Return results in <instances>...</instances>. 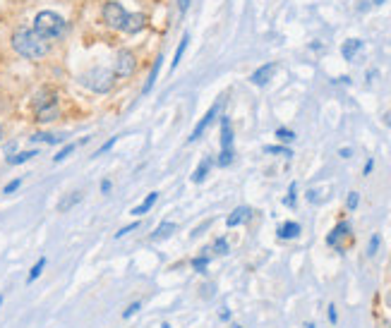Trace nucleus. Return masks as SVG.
<instances>
[{"label":"nucleus","instance_id":"obj_18","mask_svg":"<svg viewBox=\"0 0 391 328\" xmlns=\"http://www.w3.org/2000/svg\"><path fill=\"white\" fill-rule=\"evenodd\" d=\"M46 264H48V259H46V256H39V259H36V264L32 266V271L26 273V285H32V283H36V280L41 278L43 269H46Z\"/></svg>","mask_w":391,"mask_h":328},{"label":"nucleus","instance_id":"obj_37","mask_svg":"<svg viewBox=\"0 0 391 328\" xmlns=\"http://www.w3.org/2000/svg\"><path fill=\"white\" fill-rule=\"evenodd\" d=\"M101 194H111V189H113V182L111 180H108V177H106V180H101Z\"/></svg>","mask_w":391,"mask_h":328},{"label":"nucleus","instance_id":"obj_34","mask_svg":"<svg viewBox=\"0 0 391 328\" xmlns=\"http://www.w3.org/2000/svg\"><path fill=\"white\" fill-rule=\"evenodd\" d=\"M115 142H118V137H111V139H108V142H106V144H101V149H99V151L94 153V156H101V153H106V151H111L113 146H115Z\"/></svg>","mask_w":391,"mask_h":328},{"label":"nucleus","instance_id":"obj_31","mask_svg":"<svg viewBox=\"0 0 391 328\" xmlns=\"http://www.w3.org/2000/svg\"><path fill=\"white\" fill-rule=\"evenodd\" d=\"M295 192H298V182H290V187H288V196L283 199V204H286V206H290V209L295 206V196H298Z\"/></svg>","mask_w":391,"mask_h":328},{"label":"nucleus","instance_id":"obj_46","mask_svg":"<svg viewBox=\"0 0 391 328\" xmlns=\"http://www.w3.org/2000/svg\"><path fill=\"white\" fill-rule=\"evenodd\" d=\"M305 328H317V326H315V323H305Z\"/></svg>","mask_w":391,"mask_h":328},{"label":"nucleus","instance_id":"obj_33","mask_svg":"<svg viewBox=\"0 0 391 328\" xmlns=\"http://www.w3.org/2000/svg\"><path fill=\"white\" fill-rule=\"evenodd\" d=\"M139 227V220H135V223H130V225H125V227H120L118 233H115V240H120V237H125V235H130L132 230H137Z\"/></svg>","mask_w":391,"mask_h":328},{"label":"nucleus","instance_id":"obj_25","mask_svg":"<svg viewBox=\"0 0 391 328\" xmlns=\"http://www.w3.org/2000/svg\"><path fill=\"white\" fill-rule=\"evenodd\" d=\"M212 252H214V254H219V256L228 254V252H230L228 240H226V237H216V240H214V244H212Z\"/></svg>","mask_w":391,"mask_h":328},{"label":"nucleus","instance_id":"obj_24","mask_svg":"<svg viewBox=\"0 0 391 328\" xmlns=\"http://www.w3.org/2000/svg\"><path fill=\"white\" fill-rule=\"evenodd\" d=\"M187 41H190V36H187V34L180 39L178 48H175V55H173V62H170V68H173V70L180 65V60H183V53H185V48H187Z\"/></svg>","mask_w":391,"mask_h":328},{"label":"nucleus","instance_id":"obj_17","mask_svg":"<svg viewBox=\"0 0 391 328\" xmlns=\"http://www.w3.org/2000/svg\"><path fill=\"white\" fill-rule=\"evenodd\" d=\"M175 230H178V225H175L173 220H163L161 225L152 233V240H154V242H159V240H163V237H170Z\"/></svg>","mask_w":391,"mask_h":328},{"label":"nucleus","instance_id":"obj_23","mask_svg":"<svg viewBox=\"0 0 391 328\" xmlns=\"http://www.w3.org/2000/svg\"><path fill=\"white\" fill-rule=\"evenodd\" d=\"M63 139H65V137H60V135H48V132H36V135L29 137V142H34V144H39V142H43V144H60Z\"/></svg>","mask_w":391,"mask_h":328},{"label":"nucleus","instance_id":"obj_39","mask_svg":"<svg viewBox=\"0 0 391 328\" xmlns=\"http://www.w3.org/2000/svg\"><path fill=\"white\" fill-rule=\"evenodd\" d=\"M219 319H221V321H230V309H226V307H223V309L219 311Z\"/></svg>","mask_w":391,"mask_h":328},{"label":"nucleus","instance_id":"obj_26","mask_svg":"<svg viewBox=\"0 0 391 328\" xmlns=\"http://www.w3.org/2000/svg\"><path fill=\"white\" fill-rule=\"evenodd\" d=\"M77 146H79V144H65V146H63V149H60V151L55 153V156H53V163H63L65 158H70V156H72V151H75Z\"/></svg>","mask_w":391,"mask_h":328},{"label":"nucleus","instance_id":"obj_30","mask_svg":"<svg viewBox=\"0 0 391 328\" xmlns=\"http://www.w3.org/2000/svg\"><path fill=\"white\" fill-rule=\"evenodd\" d=\"M264 151H266V153H276V156H283V158H290V156H293V151H290L288 146H266Z\"/></svg>","mask_w":391,"mask_h":328},{"label":"nucleus","instance_id":"obj_8","mask_svg":"<svg viewBox=\"0 0 391 328\" xmlns=\"http://www.w3.org/2000/svg\"><path fill=\"white\" fill-rule=\"evenodd\" d=\"M219 110H221V101H216V103L212 106V108L206 110V113H204V118H202V120H199V122L195 125V129H192V135L187 137V142L192 144V142H197V139H202V135L206 132V127L212 125V120L216 118V115H219Z\"/></svg>","mask_w":391,"mask_h":328},{"label":"nucleus","instance_id":"obj_20","mask_svg":"<svg viewBox=\"0 0 391 328\" xmlns=\"http://www.w3.org/2000/svg\"><path fill=\"white\" fill-rule=\"evenodd\" d=\"M161 65H163V55H159V58L154 60V65H152L149 79H146V84H144V93H149L154 89V84H156V77H159V72H161Z\"/></svg>","mask_w":391,"mask_h":328},{"label":"nucleus","instance_id":"obj_41","mask_svg":"<svg viewBox=\"0 0 391 328\" xmlns=\"http://www.w3.org/2000/svg\"><path fill=\"white\" fill-rule=\"evenodd\" d=\"M209 225H212V220H206V223H204V225H199V227H197V230H195V233H192V235H202V233H204V230H206V227H209Z\"/></svg>","mask_w":391,"mask_h":328},{"label":"nucleus","instance_id":"obj_35","mask_svg":"<svg viewBox=\"0 0 391 328\" xmlns=\"http://www.w3.org/2000/svg\"><path fill=\"white\" fill-rule=\"evenodd\" d=\"M19 187H22V177H17V180H12V182H8L3 192H5V194H12V192H17Z\"/></svg>","mask_w":391,"mask_h":328},{"label":"nucleus","instance_id":"obj_6","mask_svg":"<svg viewBox=\"0 0 391 328\" xmlns=\"http://www.w3.org/2000/svg\"><path fill=\"white\" fill-rule=\"evenodd\" d=\"M128 15L125 8L120 3H106L103 5V22L111 26V29H118V31H125V24H128Z\"/></svg>","mask_w":391,"mask_h":328},{"label":"nucleus","instance_id":"obj_32","mask_svg":"<svg viewBox=\"0 0 391 328\" xmlns=\"http://www.w3.org/2000/svg\"><path fill=\"white\" fill-rule=\"evenodd\" d=\"M357 204H360V194H357V192H350L348 199H346V209H348V211H355Z\"/></svg>","mask_w":391,"mask_h":328},{"label":"nucleus","instance_id":"obj_21","mask_svg":"<svg viewBox=\"0 0 391 328\" xmlns=\"http://www.w3.org/2000/svg\"><path fill=\"white\" fill-rule=\"evenodd\" d=\"M209 261H212V256H209V254H197V256H192L190 266H192V271H195V273H206V269H209Z\"/></svg>","mask_w":391,"mask_h":328},{"label":"nucleus","instance_id":"obj_42","mask_svg":"<svg viewBox=\"0 0 391 328\" xmlns=\"http://www.w3.org/2000/svg\"><path fill=\"white\" fill-rule=\"evenodd\" d=\"M187 8H190V0H180V10H183V12H185Z\"/></svg>","mask_w":391,"mask_h":328},{"label":"nucleus","instance_id":"obj_28","mask_svg":"<svg viewBox=\"0 0 391 328\" xmlns=\"http://www.w3.org/2000/svg\"><path fill=\"white\" fill-rule=\"evenodd\" d=\"M276 139H279V142H283V144H290L293 139H295V132H293V129H288V127H279V129H276Z\"/></svg>","mask_w":391,"mask_h":328},{"label":"nucleus","instance_id":"obj_5","mask_svg":"<svg viewBox=\"0 0 391 328\" xmlns=\"http://www.w3.org/2000/svg\"><path fill=\"white\" fill-rule=\"evenodd\" d=\"M235 158V149H233V125H230V118L228 115H221V153L216 163L221 168H228L230 163Z\"/></svg>","mask_w":391,"mask_h":328},{"label":"nucleus","instance_id":"obj_13","mask_svg":"<svg viewBox=\"0 0 391 328\" xmlns=\"http://www.w3.org/2000/svg\"><path fill=\"white\" fill-rule=\"evenodd\" d=\"M214 163H216V160H214L212 156H204V158L199 160V166H197V168H195V173H192V182H195V185H199V182H204V177L209 175V170L214 168Z\"/></svg>","mask_w":391,"mask_h":328},{"label":"nucleus","instance_id":"obj_47","mask_svg":"<svg viewBox=\"0 0 391 328\" xmlns=\"http://www.w3.org/2000/svg\"><path fill=\"white\" fill-rule=\"evenodd\" d=\"M382 3H384V0H374V5H382Z\"/></svg>","mask_w":391,"mask_h":328},{"label":"nucleus","instance_id":"obj_14","mask_svg":"<svg viewBox=\"0 0 391 328\" xmlns=\"http://www.w3.org/2000/svg\"><path fill=\"white\" fill-rule=\"evenodd\" d=\"M146 24V17L142 12H130L128 15V24H125V31L128 34H137V31H142Z\"/></svg>","mask_w":391,"mask_h":328},{"label":"nucleus","instance_id":"obj_7","mask_svg":"<svg viewBox=\"0 0 391 328\" xmlns=\"http://www.w3.org/2000/svg\"><path fill=\"white\" fill-rule=\"evenodd\" d=\"M137 70V58L132 51H120L115 55V65H113V75L120 77V79H128V77L135 75Z\"/></svg>","mask_w":391,"mask_h":328},{"label":"nucleus","instance_id":"obj_43","mask_svg":"<svg viewBox=\"0 0 391 328\" xmlns=\"http://www.w3.org/2000/svg\"><path fill=\"white\" fill-rule=\"evenodd\" d=\"M3 137H5V132H3V125H0V142H3Z\"/></svg>","mask_w":391,"mask_h":328},{"label":"nucleus","instance_id":"obj_11","mask_svg":"<svg viewBox=\"0 0 391 328\" xmlns=\"http://www.w3.org/2000/svg\"><path fill=\"white\" fill-rule=\"evenodd\" d=\"M350 235V223L348 220H341V223H336L334 225V230L326 235V244L329 247H339V242L343 240V237H348Z\"/></svg>","mask_w":391,"mask_h":328},{"label":"nucleus","instance_id":"obj_48","mask_svg":"<svg viewBox=\"0 0 391 328\" xmlns=\"http://www.w3.org/2000/svg\"><path fill=\"white\" fill-rule=\"evenodd\" d=\"M230 328H243V326H240V323H233V326H230Z\"/></svg>","mask_w":391,"mask_h":328},{"label":"nucleus","instance_id":"obj_27","mask_svg":"<svg viewBox=\"0 0 391 328\" xmlns=\"http://www.w3.org/2000/svg\"><path fill=\"white\" fill-rule=\"evenodd\" d=\"M379 244H382V235H379V233H374V235L370 237V244H367V256H370V259L379 252Z\"/></svg>","mask_w":391,"mask_h":328},{"label":"nucleus","instance_id":"obj_4","mask_svg":"<svg viewBox=\"0 0 391 328\" xmlns=\"http://www.w3.org/2000/svg\"><path fill=\"white\" fill-rule=\"evenodd\" d=\"M79 84H84L94 93H108L115 86V75L108 68H92L89 72L79 75Z\"/></svg>","mask_w":391,"mask_h":328},{"label":"nucleus","instance_id":"obj_22","mask_svg":"<svg viewBox=\"0 0 391 328\" xmlns=\"http://www.w3.org/2000/svg\"><path fill=\"white\" fill-rule=\"evenodd\" d=\"M79 202H82V192H72V194H68L65 199H60V202H58V211H60V213H65V211H70L72 206H77Z\"/></svg>","mask_w":391,"mask_h":328},{"label":"nucleus","instance_id":"obj_38","mask_svg":"<svg viewBox=\"0 0 391 328\" xmlns=\"http://www.w3.org/2000/svg\"><path fill=\"white\" fill-rule=\"evenodd\" d=\"M372 168H374V158H367L365 168H363V175H370V173H372Z\"/></svg>","mask_w":391,"mask_h":328},{"label":"nucleus","instance_id":"obj_15","mask_svg":"<svg viewBox=\"0 0 391 328\" xmlns=\"http://www.w3.org/2000/svg\"><path fill=\"white\" fill-rule=\"evenodd\" d=\"M156 202H159V192H152V194H149V196L144 199V202L139 204V206H135V209L130 211V213H132L135 218H139V216H146V213L154 209V204H156Z\"/></svg>","mask_w":391,"mask_h":328},{"label":"nucleus","instance_id":"obj_1","mask_svg":"<svg viewBox=\"0 0 391 328\" xmlns=\"http://www.w3.org/2000/svg\"><path fill=\"white\" fill-rule=\"evenodd\" d=\"M12 48L26 60H41L48 55L51 43L43 41L34 29L19 26V29H15V34H12Z\"/></svg>","mask_w":391,"mask_h":328},{"label":"nucleus","instance_id":"obj_16","mask_svg":"<svg viewBox=\"0 0 391 328\" xmlns=\"http://www.w3.org/2000/svg\"><path fill=\"white\" fill-rule=\"evenodd\" d=\"M34 156H39V151H36V149H29V151H17V153H10L8 158H5V163H8V166H22V163H26V160H32Z\"/></svg>","mask_w":391,"mask_h":328},{"label":"nucleus","instance_id":"obj_44","mask_svg":"<svg viewBox=\"0 0 391 328\" xmlns=\"http://www.w3.org/2000/svg\"><path fill=\"white\" fill-rule=\"evenodd\" d=\"M161 328H173V326H170V323H166V321H163V323H161Z\"/></svg>","mask_w":391,"mask_h":328},{"label":"nucleus","instance_id":"obj_3","mask_svg":"<svg viewBox=\"0 0 391 328\" xmlns=\"http://www.w3.org/2000/svg\"><path fill=\"white\" fill-rule=\"evenodd\" d=\"M65 29H68V22L60 17L58 12H53V10H43L34 19V31L48 43L60 39V36L65 34Z\"/></svg>","mask_w":391,"mask_h":328},{"label":"nucleus","instance_id":"obj_29","mask_svg":"<svg viewBox=\"0 0 391 328\" xmlns=\"http://www.w3.org/2000/svg\"><path fill=\"white\" fill-rule=\"evenodd\" d=\"M139 309H142V300H135V302H130L128 307H125V311H123V319H125V321L132 319V316H135Z\"/></svg>","mask_w":391,"mask_h":328},{"label":"nucleus","instance_id":"obj_36","mask_svg":"<svg viewBox=\"0 0 391 328\" xmlns=\"http://www.w3.org/2000/svg\"><path fill=\"white\" fill-rule=\"evenodd\" d=\"M326 314H329V323H339V311H336V304H329V309H326Z\"/></svg>","mask_w":391,"mask_h":328},{"label":"nucleus","instance_id":"obj_19","mask_svg":"<svg viewBox=\"0 0 391 328\" xmlns=\"http://www.w3.org/2000/svg\"><path fill=\"white\" fill-rule=\"evenodd\" d=\"M360 48H363V41H360V39H348V41L341 46V55H343L346 60H353Z\"/></svg>","mask_w":391,"mask_h":328},{"label":"nucleus","instance_id":"obj_10","mask_svg":"<svg viewBox=\"0 0 391 328\" xmlns=\"http://www.w3.org/2000/svg\"><path fill=\"white\" fill-rule=\"evenodd\" d=\"M250 218H252V209H250V206H238V209H233V213L226 218V225L240 227V225H245Z\"/></svg>","mask_w":391,"mask_h":328},{"label":"nucleus","instance_id":"obj_40","mask_svg":"<svg viewBox=\"0 0 391 328\" xmlns=\"http://www.w3.org/2000/svg\"><path fill=\"white\" fill-rule=\"evenodd\" d=\"M339 156H341V158H350V156H353V151H350L348 146H343V149H339Z\"/></svg>","mask_w":391,"mask_h":328},{"label":"nucleus","instance_id":"obj_12","mask_svg":"<svg viewBox=\"0 0 391 328\" xmlns=\"http://www.w3.org/2000/svg\"><path fill=\"white\" fill-rule=\"evenodd\" d=\"M300 233H303V227H300V223H295V220H286V223H281L279 230H276L279 240H295Z\"/></svg>","mask_w":391,"mask_h":328},{"label":"nucleus","instance_id":"obj_45","mask_svg":"<svg viewBox=\"0 0 391 328\" xmlns=\"http://www.w3.org/2000/svg\"><path fill=\"white\" fill-rule=\"evenodd\" d=\"M3 302H5V294H0V307H3Z\"/></svg>","mask_w":391,"mask_h":328},{"label":"nucleus","instance_id":"obj_9","mask_svg":"<svg viewBox=\"0 0 391 328\" xmlns=\"http://www.w3.org/2000/svg\"><path fill=\"white\" fill-rule=\"evenodd\" d=\"M274 72H276V62H266V65H262L259 70H255V72L250 75V82L255 86H264L274 77Z\"/></svg>","mask_w":391,"mask_h":328},{"label":"nucleus","instance_id":"obj_2","mask_svg":"<svg viewBox=\"0 0 391 328\" xmlns=\"http://www.w3.org/2000/svg\"><path fill=\"white\" fill-rule=\"evenodd\" d=\"M32 110H34L36 122L48 125L53 120L60 118V101H58V91L51 86H43L41 91H36V96L32 99Z\"/></svg>","mask_w":391,"mask_h":328}]
</instances>
